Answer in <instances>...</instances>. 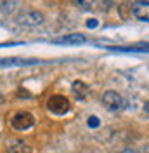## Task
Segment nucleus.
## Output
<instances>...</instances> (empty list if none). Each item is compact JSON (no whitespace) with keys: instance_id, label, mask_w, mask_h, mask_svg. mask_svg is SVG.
<instances>
[{"instance_id":"0eeeda50","label":"nucleus","mask_w":149,"mask_h":153,"mask_svg":"<svg viewBox=\"0 0 149 153\" xmlns=\"http://www.w3.org/2000/svg\"><path fill=\"white\" fill-rule=\"evenodd\" d=\"M71 91H73V96L76 97V99H85L87 96H89V87L85 85L82 80H76V82H73V85H71Z\"/></svg>"},{"instance_id":"39448f33","label":"nucleus","mask_w":149,"mask_h":153,"mask_svg":"<svg viewBox=\"0 0 149 153\" xmlns=\"http://www.w3.org/2000/svg\"><path fill=\"white\" fill-rule=\"evenodd\" d=\"M132 14L139 21H149V0H135L132 4Z\"/></svg>"},{"instance_id":"7ed1b4c3","label":"nucleus","mask_w":149,"mask_h":153,"mask_svg":"<svg viewBox=\"0 0 149 153\" xmlns=\"http://www.w3.org/2000/svg\"><path fill=\"white\" fill-rule=\"evenodd\" d=\"M103 105L108 110H111V111H120L125 106V101H123V97L116 91H106L103 96Z\"/></svg>"},{"instance_id":"9b49d317","label":"nucleus","mask_w":149,"mask_h":153,"mask_svg":"<svg viewBox=\"0 0 149 153\" xmlns=\"http://www.w3.org/2000/svg\"><path fill=\"white\" fill-rule=\"evenodd\" d=\"M26 61L24 59H19V57H10V59H0V66L2 65H24Z\"/></svg>"},{"instance_id":"6e6552de","label":"nucleus","mask_w":149,"mask_h":153,"mask_svg":"<svg viewBox=\"0 0 149 153\" xmlns=\"http://www.w3.org/2000/svg\"><path fill=\"white\" fill-rule=\"evenodd\" d=\"M7 153H33L31 148H30L26 143L19 141V139H14L12 143L7 146Z\"/></svg>"},{"instance_id":"f8f14e48","label":"nucleus","mask_w":149,"mask_h":153,"mask_svg":"<svg viewBox=\"0 0 149 153\" xmlns=\"http://www.w3.org/2000/svg\"><path fill=\"white\" fill-rule=\"evenodd\" d=\"M87 124H89V127H94L95 129V127H99V118L97 117H89V122Z\"/></svg>"},{"instance_id":"4468645a","label":"nucleus","mask_w":149,"mask_h":153,"mask_svg":"<svg viewBox=\"0 0 149 153\" xmlns=\"http://www.w3.org/2000/svg\"><path fill=\"white\" fill-rule=\"evenodd\" d=\"M120 153H139L137 150H132V148H127V150H123V152H120Z\"/></svg>"},{"instance_id":"2eb2a0df","label":"nucleus","mask_w":149,"mask_h":153,"mask_svg":"<svg viewBox=\"0 0 149 153\" xmlns=\"http://www.w3.org/2000/svg\"><path fill=\"white\" fill-rule=\"evenodd\" d=\"M144 110H146V111H149V103H146V106H144Z\"/></svg>"},{"instance_id":"9d476101","label":"nucleus","mask_w":149,"mask_h":153,"mask_svg":"<svg viewBox=\"0 0 149 153\" xmlns=\"http://www.w3.org/2000/svg\"><path fill=\"white\" fill-rule=\"evenodd\" d=\"M16 2H18V0H0V10L10 12V10L16 7Z\"/></svg>"},{"instance_id":"423d86ee","label":"nucleus","mask_w":149,"mask_h":153,"mask_svg":"<svg viewBox=\"0 0 149 153\" xmlns=\"http://www.w3.org/2000/svg\"><path fill=\"white\" fill-rule=\"evenodd\" d=\"M85 40V35L82 33H71V35H64V37L61 38H56V40H52L54 44H83Z\"/></svg>"},{"instance_id":"f03ea898","label":"nucleus","mask_w":149,"mask_h":153,"mask_svg":"<svg viewBox=\"0 0 149 153\" xmlns=\"http://www.w3.org/2000/svg\"><path fill=\"white\" fill-rule=\"evenodd\" d=\"M47 108L52 111V113L56 115H64L69 111V101L66 99L64 96H52V97H49V101H47Z\"/></svg>"},{"instance_id":"20e7f679","label":"nucleus","mask_w":149,"mask_h":153,"mask_svg":"<svg viewBox=\"0 0 149 153\" xmlns=\"http://www.w3.org/2000/svg\"><path fill=\"white\" fill-rule=\"evenodd\" d=\"M10 124H12L14 129H18V131H26V129H30L31 125L35 124V118L28 111H19V113L14 115V118L10 120Z\"/></svg>"},{"instance_id":"1a4fd4ad","label":"nucleus","mask_w":149,"mask_h":153,"mask_svg":"<svg viewBox=\"0 0 149 153\" xmlns=\"http://www.w3.org/2000/svg\"><path fill=\"white\" fill-rule=\"evenodd\" d=\"M76 7H80L82 10H90L95 4V0H71Z\"/></svg>"},{"instance_id":"dca6fc26","label":"nucleus","mask_w":149,"mask_h":153,"mask_svg":"<svg viewBox=\"0 0 149 153\" xmlns=\"http://www.w3.org/2000/svg\"><path fill=\"white\" fill-rule=\"evenodd\" d=\"M2 101H4V97H2V94H0V103H2Z\"/></svg>"},{"instance_id":"f257e3e1","label":"nucleus","mask_w":149,"mask_h":153,"mask_svg":"<svg viewBox=\"0 0 149 153\" xmlns=\"http://www.w3.org/2000/svg\"><path fill=\"white\" fill-rule=\"evenodd\" d=\"M44 21H45V16L38 10H28V12H21L16 16V23L21 26H28V28L42 26Z\"/></svg>"},{"instance_id":"ddd939ff","label":"nucleus","mask_w":149,"mask_h":153,"mask_svg":"<svg viewBox=\"0 0 149 153\" xmlns=\"http://www.w3.org/2000/svg\"><path fill=\"white\" fill-rule=\"evenodd\" d=\"M97 19H87V28H97Z\"/></svg>"}]
</instances>
